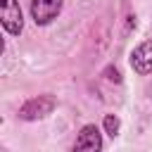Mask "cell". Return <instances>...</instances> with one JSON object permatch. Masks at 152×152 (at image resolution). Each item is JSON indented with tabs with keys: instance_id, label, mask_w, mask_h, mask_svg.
I'll return each instance as SVG.
<instances>
[{
	"instance_id": "5b68a950",
	"label": "cell",
	"mask_w": 152,
	"mask_h": 152,
	"mask_svg": "<svg viewBox=\"0 0 152 152\" xmlns=\"http://www.w3.org/2000/svg\"><path fill=\"white\" fill-rule=\"evenodd\" d=\"M128 62H131V69L138 76L152 74V38L142 40L140 45H135L133 52H131V57H128Z\"/></svg>"
},
{
	"instance_id": "277c9868",
	"label": "cell",
	"mask_w": 152,
	"mask_h": 152,
	"mask_svg": "<svg viewBox=\"0 0 152 152\" xmlns=\"http://www.w3.org/2000/svg\"><path fill=\"white\" fill-rule=\"evenodd\" d=\"M71 152H102V133L95 124H86L74 142Z\"/></svg>"
},
{
	"instance_id": "6da1fadb",
	"label": "cell",
	"mask_w": 152,
	"mask_h": 152,
	"mask_svg": "<svg viewBox=\"0 0 152 152\" xmlns=\"http://www.w3.org/2000/svg\"><path fill=\"white\" fill-rule=\"evenodd\" d=\"M55 107H57V100L45 93V95H38V97L26 100V102L19 107V119H21V121H38V119H45L48 114H52Z\"/></svg>"
},
{
	"instance_id": "7a4b0ae2",
	"label": "cell",
	"mask_w": 152,
	"mask_h": 152,
	"mask_svg": "<svg viewBox=\"0 0 152 152\" xmlns=\"http://www.w3.org/2000/svg\"><path fill=\"white\" fill-rule=\"evenodd\" d=\"M0 21L10 36H19L24 31V17L17 0H0Z\"/></svg>"
},
{
	"instance_id": "3957f363",
	"label": "cell",
	"mask_w": 152,
	"mask_h": 152,
	"mask_svg": "<svg viewBox=\"0 0 152 152\" xmlns=\"http://www.w3.org/2000/svg\"><path fill=\"white\" fill-rule=\"evenodd\" d=\"M64 7V0H31V19L36 26H48L52 24Z\"/></svg>"
},
{
	"instance_id": "8992f818",
	"label": "cell",
	"mask_w": 152,
	"mask_h": 152,
	"mask_svg": "<svg viewBox=\"0 0 152 152\" xmlns=\"http://www.w3.org/2000/svg\"><path fill=\"white\" fill-rule=\"evenodd\" d=\"M102 126H104V133H107L109 138H116V135H119V128H121V121H119L116 114H104Z\"/></svg>"
}]
</instances>
